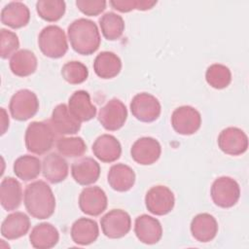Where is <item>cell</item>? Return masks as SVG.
<instances>
[{
  "mask_svg": "<svg viewBox=\"0 0 249 249\" xmlns=\"http://www.w3.org/2000/svg\"><path fill=\"white\" fill-rule=\"evenodd\" d=\"M24 206L33 218H50L55 209V197L51 187L42 180L28 184L23 195Z\"/></svg>",
  "mask_w": 249,
  "mask_h": 249,
  "instance_id": "obj_1",
  "label": "cell"
},
{
  "mask_svg": "<svg viewBox=\"0 0 249 249\" xmlns=\"http://www.w3.org/2000/svg\"><path fill=\"white\" fill-rule=\"evenodd\" d=\"M67 34L72 49L79 54H92L98 50L101 43L97 25L88 18H81L71 22Z\"/></svg>",
  "mask_w": 249,
  "mask_h": 249,
  "instance_id": "obj_2",
  "label": "cell"
},
{
  "mask_svg": "<svg viewBox=\"0 0 249 249\" xmlns=\"http://www.w3.org/2000/svg\"><path fill=\"white\" fill-rule=\"evenodd\" d=\"M24 140L28 152L44 155L53 148L55 131L48 122H32L25 130Z\"/></svg>",
  "mask_w": 249,
  "mask_h": 249,
  "instance_id": "obj_3",
  "label": "cell"
},
{
  "mask_svg": "<svg viewBox=\"0 0 249 249\" xmlns=\"http://www.w3.org/2000/svg\"><path fill=\"white\" fill-rule=\"evenodd\" d=\"M38 46L42 53L51 58L62 57L68 51L65 32L57 25H48L41 30Z\"/></svg>",
  "mask_w": 249,
  "mask_h": 249,
  "instance_id": "obj_4",
  "label": "cell"
},
{
  "mask_svg": "<svg viewBox=\"0 0 249 249\" xmlns=\"http://www.w3.org/2000/svg\"><path fill=\"white\" fill-rule=\"evenodd\" d=\"M213 202L222 208H230L236 204L240 197L238 183L229 176H221L213 182L210 190Z\"/></svg>",
  "mask_w": 249,
  "mask_h": 249,
  "instance_id": "obj_5",
  "label": "cell"
},
{
  "mask_svg": "<svg viewBox=\"0 0 249 249\" xmlns=\"http://www.w3.org/2000/svg\"><path fill=\"white\" fill-rule=\"evenodd\" d=\"M9 110L15 120L19 122L27 121L34 117L39 110L38 97L27 89H19L11 97Z\"/></svg>",
  "mask_w": 249,
  "mask_h": 249,
  "instance_id": "obj_6",
  "label": "cell"
},
{
  "mask_svg": "<svg viewBox=\"0 0 249 249\" xmlns=\"http://www.w3.org/2000/svg\"><path fill=\"white\" fill-rule=\"evenodd\" d=\"M100 226L105 236L117 239L124 237L131 229V218L122 209H112L100 219Z\"/></svg>",
  "mask_w": 249,
  "mask_h": 249,
  "instance_id": "obj_7",
  "label": "cell"
},
{
  "mask_svg": "<svg viewBox=\"0 0 249 249\" xmlns=\"http://www.w3.org/2000/svg\"><path fill=\"white\" fill-rule=\"evenodd\" d=\"M175 204L173 192L166 186L152 187L145 196V205L149 212L157 216H163L171 212Z\"/></svg>",
  "mask_w": 249,
  "mask_h": 249,
  "instance_id": "obj_8",
  "label": "cell"
},
{
  "mask_svg": "<svg viewBox=\"0 0 249 249\" xmlns=\"http://www.w3.org/2000/svg\"><path fill=\"white\" fill-rule=\"evenodd\" d=\"M130 111L133 117L143 123H152L159 119L161 106L159 99L147 92L134 95L130 102Z\"/></svg>",
  "mask_w": 249,
  "mask_h": 249,
  "instance_id": "obj_9",
  "label": "cell"
},
{
  "mask_svg": "<svg viewBox=\"0 0 249 249\" xmlns=\"http://www.w3.org/2000/svg\"><path fill=\"white\" fill-rule=\"evenodd\" d=\"M171 124L177 133L182 135H192L200 127V113L192 106H180L176 108L171 115Z\"/></svg>",
  "mask_w": 249,
  "mask_h": 249,
  "instance_id": "obj_10",
  "label": "cell"
},
{
  "mask_svg": "<svg viewBox=\"0 0 249 249\" xmlns=\"http://www.w3.org/2000/svg\"><path fill=\"white\" fill-rule=\"evenodd\" d=\"M127 119L125 105L117 98L110 99L98 113V121L109 131H115L124 126Z\"/></svg>",
  "mask_w": 249,
  "mask_h": 249,
  "instance_id": "obj_11",
  "label": "cell"
},
{
  "mask_svg": "<svg viewBox=\"0 0 249 249\" xmlns=\"http://www.w3.org/2000/svg\"><path fill=\"white\" fill-rule=\"evenodd\" d=\"M217 141L221 151L230 156L242 155L248 148V137L246 133L234 126H229L223 129Z\"/></svg>",
  "mask_w": 249,
  "mask_h": 249,
  "instance_id": "obj_12",
  "label": "cell"
},
{
  "mask_svg": "<svg viewBox=\"0 0 249 249\" xmlns=\"http://www.w3.org/2000/svg\"><path fill=\"white\" fill-rule=\"evenodd\" d=\"M107 196L98 186L83 189L79 196V207L83 213L89 216H99L107 208Z\"/></svg>",
  "mask_w": 249,
  "mask_h": 249,
  "instance_id": "obj_13",
  "label": "cell"
},
{
  "mask_svg": "<svg viewBox=\"0 0 249 249\" xmlns=\"http://www.w3.org/2000/svg\"><path fill=\"white\" fill-rule=\"evenodd\" d=\"M161 146L153 137H141L131 146L130 155L132 160L141 165L155 163L160 157Z\"/></svg>",
  "mask_w": 249,
  "mask_h": 249,
  "instance_id": "obj_14",
  "label": "cell"
},
{
  "mask_svg": "<svg viewBox=\"0 0 249 249\" xmlns=\"http://www.w3.org/2000/svg\"><path fill=\"white\" fill-rule=\"evenodd\" d=\"M134 232L140 242L149 245L156 244L162 236V227L158 219L143 214L135 219Z\"/></svg>",
  "mask_w": 249,
  "mask_h": 249,
  "instance_id": "obj_15",
  "label": "cell"
},
{
  "mask_svg": "<svg viewBox=\"0 0 249 249\" xmlns=\"http://www.w3.org/2000/svg\"><path fill=\"white\" fill-rule=\"evenodd\" d=\"M50 124L55 133L59 135L76 134L81 129V122L70 113L68 106L63 103L54 107Z\"/></svg>",
  "mask_w": 249,
  "mask_h": 249,
  "instance_id": "obj_16",
  "label": "cell"
},
{
  "mask_svg": "<svg viewBox=\"0 0 249 249\" xmlns=\"http://www.w3.org/2000/svg\"><path fill=\"white\" fill-rule=\"evenodd\" d=\"M71 175L79 185L89 186L98 180L100 176V165L92 158H81L72 163Z\"/></svg>",
  "mask_w": 249,
  "mask_h": 249,
  "instance_id": "obj_17",
  "label": "cell"
},
{
  "mask_svg": "<svg viewBox=\"0 0 249 249\" xmlns=\"http://www.w3.org/2000/svg\"><path fill=\"white\" fill-rule=\"evenodd\" d=\"M68 108L70 113L81 123L93 119L96 115V107L91 103L88 91L76 90L69 97Z\"/></svg>",
  "mask_w": 249,
  "mask_h": 249,
  "instance_id": "obj_18",
  "label": "cell"
},
{
  "mask_svg": "<svg viewBox=\"0 0 249 249\" xmlns=\"http://www.w3.org/2000/svg\"><path fill=\"white\" fill-rule=\"evenodd\" d=\"M92 153L102 162L110 163L120 159L122 146L115 136L111 134H102L93 142Z\"/></svg>",
  "mask_w": 249,
  "mask_h": 249,
  "instance_id": "obj_19",
  "label": "cell"
},
{
  "mask_svg": "<svg viewBox=\"0 0 249 249\" xmlns=\"http://www.w3.org/2000/svg\"><path fill=\"white\" fill-rule=\"evenodd\" d=\"M193 237L199 242H209L215 238L218 232V223L209 213H199L191 222Z\"/></svg>",
  "mask_w": 249,
  "mask_h": 249,
  "instance_id": "obj_20",
  "label": "cell"
},
{
  "mask_svg": "<svg viewBox=\"0 0 249 249\" xmlns=\"http://www.w3.org/2000/svg\"><path fill=\"white\" fill-rule=\"evenodd\" d=\"M42 173L44 178L50 183H60L68 176V163L62 156L51 153L43 159Z\"/></svg>",
  "mask_w": 249,
  "mask_h": 249,
  "instance_id": "obj_21",
  "label": "cell"
},
{
  "mask_svg": "<svg viewBox=\"0 0 249 249\" xmlns=\"http://www.w3.org/2000/svg\"><path fill=\"white\" fill-rule=\"evenodd\" d=\"M29 20L30 11L22 2H10L1 11V22L11 28L18 29L24 27Z\"/></svg>",
  "mask_w": 249,
  "mask_h": 249,
  "instance_id": "obj_22",
  "label": "cell"
},
{
  "mask_svg": "<svg viewBox=\"0 0 249 249\" xmlns=\"http://www.w3.org/2000/svg\"><path fill=\"white\" fill-rule=\"evenodd\" d=\"M30 229L29 217L20 211L8 215L1 225V234L8 240L24 236Z\"/></svg>",
  "mask_w": 249,
  "mask_h": 249,
  "instance_id": "obj_23",
  "label": "cell"
},
{
  "mask_svg": "<svg viewBox=\"0 0 249 249\" xmlns=\"http://www.w3.org/2000/svg\"><path fill=\"white\" fill-rule=\"evenodd\" d=\"M70 234L74 243L85 246L93 243L97 239L99 228L94 220L83 217L73 223Z\"/></svg>",
  "mask_w": 249,
  "mask_h": 249,
  "instance_id": "obj_24",
  "label": "cell"
},
{
  "mask_svg": "<svg viewBox=\"0 0 249 249\" xmlns=\"http://www.w3.org/2000/svg\"><path fill=\"white\" fill-rule=\"evenodd\" d=\"M29 240L30 244L36 249H50L57 244L59 233L52 224L40 223L31 230Z\"/></svg>",
  "mask_w": 249,
  "mask_h": 249,
  "instance_id": "obj_25",
  "label": "cell"
},
{
  "mask_svg": "<svg viewBox=\"0 0 249 249\" xmlns=\"http://www.w3.org/2000/svg\"><path fill=\"white\" fill-rule=\"evenodd\" d=\"M107 181L113 190L127 192L135 183V173L130 166L124 163H117L109 169Z\"/></svg>",
  "mask_w": 249,
  "mask_h": 249,
  "instance_id": "obj_26",
  "label": "cell"
},
{
  "mask_svg": "<svg viewBox=\"0 0 249 249\" xmlns=\"http://www.w3.org/2000/svg\"><path fill=\"white\" fill-rule=\"evenodd\" d=\"M22 188L20 183L13 177H5L0 185V202L7 211H13L20 205Z\"/></svg>",
  "mask_w": 249,
  "mask_h": 249,
  "instance_id": "obj_27",
  "label": "cell"
},
{
  "mask_svg": "<svg viewBox=\"0 0 249 249\" xmlns=\"http://www.w3.org/2000/svg\"><path fill=\"white\" fill-rule=\"evenodd\" d=\"M93 70L101 79H112L122 70V60L113 52H101L93 61Z\"/></svg>",
  "mask_w": 249,
  "mask_h": 249,
  "instance_id": "obj_28",
  "label": "cell"
},
{
  "mask_svg": "<svg viewBox=\"0 0 249 249\" xmlns=\"http://www.w3.org/2000/svg\"><path fill=\"white\" fill-rule=\"evenodd\" d=\"M37 57L33 52L22 49L16 52L10 58V69L18 77H27L37 69Z\"/></svg>",
  "mask_w": 249,
  "mask_h": 249,
  "instance_id": "obj_29",
  "label": "cell"
},
{
  "mask_svg": "<svg viewBox=\"0 0 249 249\" xmlns=\"http://www.w3.org/2000/svg\"><path fill=\"white\" fill-rule=\"evenodd\" d=\"M14 173L22 181H31L37 178L42 170L40 160L34 156L23 155L14 162Z\"/></svg>",
  "mask_w": 249,
  "mask_h": 249,
  "instance_id": "obj_30",
  "label": "cell"
},
{
  "mask_svg": "<svg viewBox=\"0 0 249 249\" xmlns=\"http://www.w3.org/2000/svg\"><path fill=\"white\" fill-rule=\"evenodd\" d=\"M99 26L105 39L115 41L121 38L124 31V18L113 12L105 13L99 18Z\"/></svg>",
  "mask_w": 249,
  "mask_h": 249,
  "instance_id": "obj_31",
  "label": "cell"
},
{
  "mask_svg": "<svg viewBox=\"0 0 249 249\" xmlns=\"http://www.w3.org/2000/svg\"><path fill=\"white\" fill-rule=\"evenodd\" d=\"M66 5L62 0H39L36 11L41 18L49 22L59 20L65 14Z\"/></svg>",
  "mask_w": 249,
  "mask_h": 249,
  "instance_id": "obj_32",
  "label": "cell"
},
{
  "mask_svg": "<svg viewBox=\"0 0 249 249\" xmlns=\"http://www.w3.org/2000/svg\"><path fill=\"white\" fill-rule=\"evenodd\" d=\"M205 80L211 88L222 89L231 84V72L226 65L214 63L206 69Z\"/></svg>",
  "mask_w": 249,
  "mask_h": 249,
  "instance_id": "obj_33",
  "label": "cell"
},
{
  "mask_svg": "<svg viewBox=\"0 0 249 249\" xmlns=\"http://www.w3.org/2000/svg\"><path fill=\"white\" fill-rule=\"evenodd\" d=\"M58 153L67 158L82 157L87 151V145L82 137H60L56 141Z\"/></svg>",
  "mask_w": 249,
  "mask_h": 249,
  "instance_id": "obj_34",
  "label": "cell"
},
{
  "mask_svg": "<svg viewBox=\"0 0 249 249\" xmlns=\"http://www.w3.org/2000/svg\"><path fill=\"white\" fill-rule=\"evenodd\" d=\"M62 78L71 85H79L84 83L89 77L88 67L80 61L66 62L61 68Z\"/></svg>",
  "mask_w": 249,
  "mask_h": 249,
  "instance_id": "obj_35",
  "label": "cell"
},
{
  "mask_svg": "<svg viewBox=\"0 0 249 249\" xmlns=\"http://www.w3.org/2000/svg\"><path fill=\"white\" fill-rule=\"evenodd\" d=\"M1 51L0 55L3 59L12 56L19 47V40L18 35L8 29H1Z\"/></svg>",
  "mask_w": 249,
  "mask_h": 249,
  "instance_id": "obj_36",
  "label": "cell"
},
{
  "mask_svg": "<svg viewBox=\"0 0 249 249\" xmlns=\"http://www.w3.org/2000/svg\"><path fill=\"white\" fill-rule=\"evenodd\" d=\"M107 2L104 0H77V8L86 16L94 17L106 9Z\"/></svg>",
  "mask_w": 249,
  "mask_h": 249,
  "instance_id": "obj_37",
  "label": "cell"
},
{
  "mask_svg": "<svg viewBox=\"0 0 249 249\" xmlns=\"http://www.w3.org/2000/svg\"><path fill=\"white\" fill-rule=\"evenodd\" d=\"M141 0H112L110 5L121 13H128L132 10L140 11Z\"/></svg>",
  "mask_w": 249,
  "mask_h": 249,
  "instance_id": "obj_38",
  "label": "cell"
},
{
  "mask_svg": "<svg viewBox=\"0 0 249 249\" xmlns=\"http://www.w3.org/2000/svg\"><path fill=\"white\" fill-rule=\"evenodd\" d=\"M1 114H2V117H1V134L3 135L7 128L9 127V118L7 116V113L5 111L4 108H1Z\"/></svg>",
  "mask_w": 249,
  "mask_h": 249,
  "instance_id": "obj_39",
  "label": "cell"
}]
</instances>
